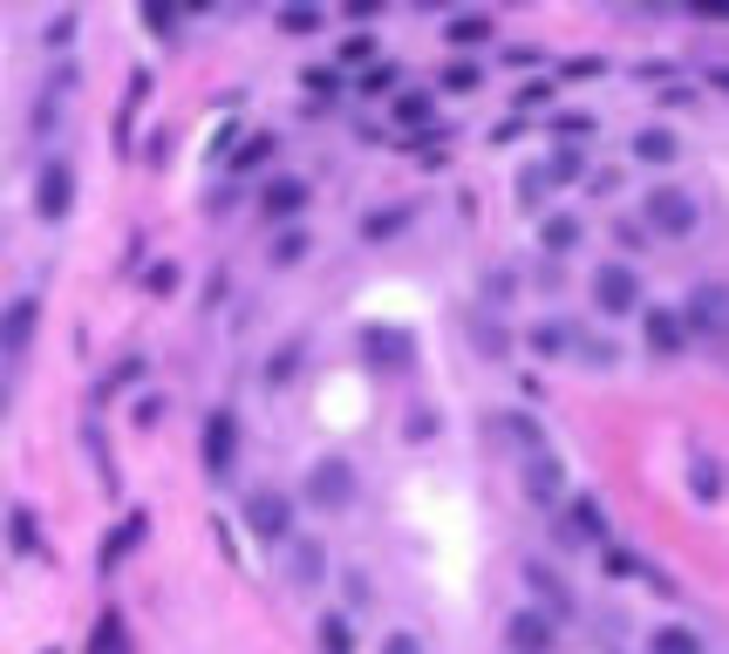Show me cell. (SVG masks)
Returning <instances> with one entry per match:
<instances>
[{"label": "cell", "instance_id": "6da1fadb", "mask_svg": "<svg viewBox=\"0 0 729 654\" xmlns=\"http://www.w3.org/2000/svg\"><path fill=\"white\" fill-rule=\"evenodd\" d=\"M641 219H647V232H655V239H688V232H696V219H702V204L688 198L682 184H655V191L641 198Z\"/></svg>", "mask_w": 729, "mask_h": 654}, {"label": "cell", "instance_id": "7a4b0ae2", "mask_svg": "<svg viewBox=\"0 0 729 654\" xmlns=\"http://www.w3.org/2000/svg\"><path fill=\"white\" fill-rule=\"evenodd\" d=\"M593 307H600V314H614V320H621V314H641V273L621 266V260H614V266H600V273H593Z\"/></svg>", "mask_w": 729, "mask_h": 654}, {"label": "cell", "instance_id": "3957f363", "mask_svg": "<svg viewBox=\"0 0 729 654\" xmlns=\"http://www.w3.org/2000/svg\"><path fill=\"white\" fill-rule=\"evenodd\" d=\"M246 525L260 531L266 546H287L294 539V498H287V491H253V498H246Z\"/></svg>", "mask_w": 729, "mask_h": 654}, {"label": "cell", "instance_id": "277c9868", "mask_svg": "<svg viewBox=\"0 0 729 654\" xmlns=\"http://www.w3.org/2000/svg\"><path fill=\"white\" fill-rule=\"evenodd\" d=\"M307 498H314L320 511H341V505H355V464H341V457H320V464L307 471Z\"/></svg>", "mask_w": 729, "mask_h": 654}, {"label": "cell", "instance_id": "5b68a950", "mask_svg": "<svg viewBox=\"0 0 729 654\" xmlns=\"http://www.w3.org/2000/svg\"><path fill=\"white\" fill-rule=\"evenodd\" d=\"M68 204H75V171H68V157H49L42 178H34V212L55 225V219H68Z\"/></svg>", "mask_w": 729, "mask_h": 654}, {"label": "cell", "instance_id": "8992f818", "mask_svg": "<svg viewBox=\"0 0 729 654\" xmlns=\"http://www.w3.org/2000/svg\"><path fill=\"white\" fill-rule=\"evenodd\" d=\"M505 647L511 654H552V621L539 606H511L505 613Z\"/></svg>", "mask_w": 729, "mask_h": 654}, {"label": "cell", "instance_id": "52a82bcc", "mask_svg": "<svg viewBox=\"0 0 729 654\" xmlns=\"http://www.w3.org/2000/svg\"><path fill=\"white\" fill-rule=\"evenodd\" d=\"M525 491H532V505H559L566 498V471H559V450H539V457H525L518 464Z\"/></svg>", "mask_w": 729, "mask_h": 654}, {"label": "cell", "instance_id": "ba28073f", "mask_svg": "<svg viewBox=\"0 0 729 654\" xmlns=\"http://www.w3.org/2000/svg\"><path fill=\"white\" fill-rule=\"evenodd\" d=\"M287 580L300 593H314L320 580H328V546H320V539H287Z\"/></svg>", "mask_w": 729, "mask_h": 654}, {"label": "cell", "instance_id": "9c48e42d", "mask_svg": "<svg viewBox=\"0 0 729 654\" xmlns=\"http://www.w3.org/2000/svg\"><path fill=\"white\" fill-rule=\"evenodd\" d=\"M34 320H42V300H34V294L8 300V314H0V355H21L28 335H34Z\"/></svg>", "mask_w": 729, "mask_h": 654}, {"label": "cell", "instance_id": "30bf717a", "mask_svg": "<svg viewBox=\"0 0 729 654\" xmlns=\"http://www.w3.org/2000/svg\"><path fill=\"white\" fill-rule=\"evenodd\" d=\"M232 457H239V423L219 409V416L205 423V471H212V477H225V471H232Z\"/></svg>", "mask_w": 729, "mask_h": 654}, {"label": "cell", "instance_id": "8fae6325", "mask_svg": "<svg viewBox=\"0 0 729 654\" xmlns=\"http://www.w3.org/2000/svg\"><path fill=\"white\" fill-rule=\"evenodd\" d=\"M641 327H647V348H655V355H675V348L688 341V320H682L675 307H647Z\"/></svg>", "mask_w": 729, "mask_h": 654}, {"label": "cell", "instance_id": "7c38bea8", "mask_svg": "<svg viewBox=\"0 0 729 654\" xmlns=\"http://www.w3.org/2000/svg\"><path fill=\"white\" fill-rule=\"evenodd\" d=\"M492 430H498V436L518 450V464H525V457H539V450H546V430H539L532 416H525V409H505V416H498Z\"/></svg>", "mask_w": 729, "mask_h": 654}, {"label": "cell", "instance_id": "4fadbf2b", "mask_svg": "<svg viewBox=\"0 0 729 654\" xmlns=\"http://www.w3.org/2000/svg\"><path fill=\"white\" fill-rule=\"evenodd\" d=\"M675 157H682V137H675V130H662V123L634 130V164H655V171H668Z\"/></svg>", "mask_w": 729, "mask_h": 654}, {"label": "cell", "instance_id": "5bb4252c", "mask_svg": "<svg viewBox=\"0 0 729 654\" xmlns=\"http://www.w3.org/2000/svg\"><path fill=\"white\" fill-rule=\"evenodd\" d=\"M722 307H729V294H722V286H702V294L696 300H688V335H716V327H722Z\"/></svg>", "mask_w": 729, "mask_h": 654}, {"label": "cell", "instance_id": "9a60e30c", "mask_svg": "<svg viewBox=\"0 0 729 654\" xmlns=\"http://www.w3.org/2000/svg\"><path fill=\"white\" fill-rule=\"evenodd\" d=\"M307 212V178H273L266 184V219H294Z\"/></svg>", "mask_w": 729, "mask_h": 654}, {"label": "cell", "instance_id": "2e32d148", "mask_svg": "<svg viewBox=\"0 0 729 654\" xmlns=\"http://www.w3.org/2000/svg\"><path fill=\"white\" fill-rule=\"evenodd\" d=\"M532 348H539V355H573V348H580V327H573V320H539V327H532Z\"/></svg>", "mask_w": 729, "mask_h": 654}, {"label": "cell", "instance_id": "e0dca14e", "mask_svg": "<svg viewBox=\"0 0 729 654\" xmlns=\"http://www.w3.org/2000/svg\"><path fill=\"white\" fill-rule=\"evenodd\" d=\"M647 654H702V634L696 627H655L647 634Z\"/></svg>", "mask_w": 729, "mask_h": 654}, {"label": "cell", "instance_id": "ac0fdd59", "mask_svg": "<svg viewBox=\"0 0 729 654\" xmlns=\"http://www.w3.org/2000/svg\"><path fill=\"white\" fill-rule=\"evenodd\" d=\"M539 245H546V253H573V245H580V219H566V212H552V219L539 225Z\"/></svg>", "mask_w": 729, "mask_h": 654}, {"label": "cell", "instance_id": "d6986e66", "mask_svg": "<svg viewBox=\"0 0 729 654\" xmlns=\"http://www.w3.org/2000/svg\"><path fill=\"white\" fill-rule=\"evenodd\" d=\"M539 171H546V184H580V178H587V157H580V150H552Z\"/></svg>", "mask_w": 729, "mask_h": 654}, {"label": "cell", "instance_id": "ffe728a7", "mask_svg": "<svg viewBox=\"0 0 729 654\" xmlns=\"http://www.w3.org/2000/svg\"><path fill=\"white\" fill-rule=\"evenodd\" d=\"M320 654H355V627L341 613H320Z\"/></svg>", "mask_w": 729, "mask_h": 654}, {"label": "cell", "instance_id": "44dd1931", "mask_svg": "<svg viewBox=\"0 0 729 654\" xmlns=\"http://www.w3.org/2000/svg\"><path fill=\"white\" fill-rule=\"evenodd\" d=\"M525 580H532V587L546 593V606H552V613H573V593H566V587L552 580V572H546V566H525Z\"/></svg>", "mask_w": 729, "mask_h": 654}, {"label": "cell", "instance_id": "7402d4cb", "mask_svg": "<svg viewBox=\"0 0 729 654\" xmlns=\"http://www.w3.org/2000/svg\"><path fill=\"white\" fill-rule=\"evenodd\" d=\"M430 116H436L430 96H402V103H395V123H402V130H430Z\"/></svg>", "mask_w": 729, "mask_h": 654}, {"label": "cell", "instance_id": "603a6c76", "mask_svg": "<svg viewBox=\"0 0 729 654\" xmlns=\"http://www.w3.org/2000/svg\"><path fill=\"white\" fill-rule=\"evenodd\" d=\"M484 34H492V21H484V14H457V21H451V41H457V49H471V41H484Z\"/></svg>", "mask_w": 729, "mask_h": 654}, {"label": "cell", "instance_id": "cb8c5ba5", "mask_svg": "<svg viewBox=\"0 0 729 654\" xmlns=\"http://www.w3.org/2000/svg\"><path fill=\"white\" fill-rule=\"evenodd\" d=\"M376 62V41L361 34V41H341V68H369Z\"/></svg>", "mask_w": 729, "mask_h": 654}, {"label": "cell", "instance_id": "d4e9b609", "mask_svg": "<svg viewBox=\"0 0 729 654\" xmlns=\"http://www.w3.org/2000/svg\"><path fill=\"white\" fill-rule=\"evenodd\" d=\"M402 219H410L402 204H395V212H389V204H382V212H369V239H389V232H402Z\"/></svg>", "mask_w": 729, "mask_h": 654}, {"label": "cell", "instance_id": "484cf974", "mask_svg": "<svg viewBox=\"0 0 729 654\" xmlns=\"http://www.w3.org/2000/svg\"><path fill=\"white\" fill-rule=\"evenodd\" d=\"M8 531H14V546H21V552L42 546V531H34V518H28V511H14V518H8Z\"/></svg>", "mask_w": 729, "mask_h": 654}, {"label": "cell", "instance_id": "4316f807", "mask_svg": "<svg viewBox=\"0 0 729 654\" xmlns=\"http://www.w3.org/2000/svg\"><path fill=\"white\" fill-rule=\"evenodd\" d=\"M546 191H552V184H546V171H539V164H532V171H525V178H518V204H539Z\"/></svg>", "mask_w": 729, "mask_h": 654}, {"label": "cell", "instance_id": "83f0119b", "mask_svg": "<svg viewBox=\"0 0 729 654\" xmlns=\"http://www.w3.org/2000/svg\"><path fill=\"white\" fill-rule=\"evenodd\" d=\"M382 654H430V647H423V634H402V627H395V634L382 641Z\"/></svg>", "mask_w": 729, "mask_h": 654}, {"label": "cell", "instance_id": "f1b7e54d", "mask_svg": "<svg viewBox=\"0 0 729 654\" xmlns=\"http://www.w3.org/2000/svg\"><path fill=\"white\" fill-rule=\"evenodd\" d=\"M314 21H320V14H314V8H294V14H279V28H294V34H307V28H314Z\"/></svg>", "mask_w": 729, "mask_h": 654}, {"label": "cell", "instance_id": "f546056e", "mask_svg": "<svg viewBox=\"0 0 729 654\" xmlns=\"http://www.w3.org/2000/svg\"><path fill=\"white\" fill-rule=\"evenodd\" d=\"M266 150H273L266 137H260V144H246V157H239V164H232V171H260V157H266Z\"/></svg>", "mask_w": 729, "mask_h": 654}]
</instances>
